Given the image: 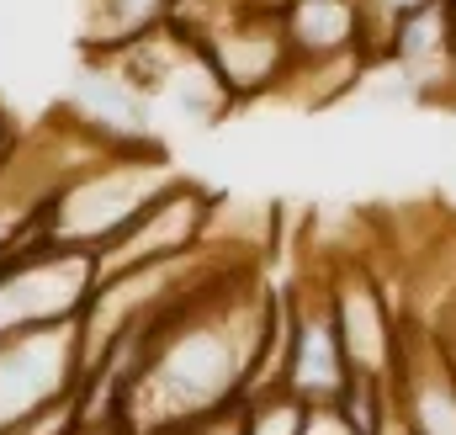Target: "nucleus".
Listing matches in <instances>:
<instances>
[{
  "instance_id": "39448f33",
  "label": "nucleus",
  "mask_w": 456,
  "mask_h": 435,
  "mask_svg": "<svg viewBox=\"0 0 456 435\" xmlns=\"http://www.w3.org/2000/svg\"><path fill=\"white\" fill-rule=\"evenodd\" d=\"M281 366H276V388L297 393L303 404H335L350 382V361H345L340 329H335V303H330V282L319 287H297L281 292Z\"/></svg>"
},
{
  "instance_id": "9b49d317",
  "label": "nucleus",
  "mask_w": 456,
  "mask_h": 435,
  "mask_svg": "<svg viewBox=\"0 0 456 435\" xmlns=\"http://www.w3.org/2000/svg\"><path fill=\"white\" fill-rule=\"evenodd\" d=\"M303 435H361L350 420L340 414V404H314L308 409V425H303Z\"/></svg>"
},
{
  "instance_id": "0eeeda50",
  "label": "nucleus",
  "mask_w": 456,
  "mask_h": 435,
  "mask_svg": "<svg viewBox=\"0 0 456 435\" xmlns=\"http://www.w3.org/2000/svg\"><path fill=\"white\" fill-rule=\"evenodd\" d=\"M281 27L292 43V75L324 64H371L366 53V0H281Z\"/></svg>"
},
{
  "instance_id": "1a4fd4ad",
  "label": "nucleus",
  "mask_w": 456,
  "mask_h": 435,
  "mask_svg": "<svg viewBox=\"0 0 456 435\" xmlns=\"http://www.w3.org/2000/svg\"><path fill=\"white\" fill-rule=\"evenodd\" d=\"M308 409L297 393L287 388H260L244 398V414H239V435H303L308 425Z\"/></svg>"
},
{
  "instance_id": "f8f14e48",
  "label": "nucleus",
  "mask_w": 456,
  "mask_h": 435,
  "mask_svg": "<svg viewBox=\"0 0 456 435\" xmlns=\"http://www.w3.org/2000/svg\"><path fill=\"white\" fill-rule=\"evenodd\" d=\"M11 138H16V122H11V111L0 107V154L11 149Z\"/></svg>"
},
{
  "instance_id": "423d86ee",
  "label": "nucleus",
  "mask_w": 456,
  "mask_h": 435,
  "mask_svg": "<svg viewBox=\"0 0 456 435\" xmlns=\"http://www.w3.org/2000/svg\"><path fill=\"white\" fill-rule=\"evenodd\" d=\"M330 303H335V329H340L350 377H393L403 350V324L393 319L387 292L361 266H345L330 276Z\"/></svg>"
},
{
  "instance_id": "9d476101",
  "label": "nucleus",
  "mask_w": 456,
  "mask_h": 435,
  "mask_svg": "<svg viewBox=\"0 0 456 435\" xmlns=\"http://www.w3.org/2000/svg\"><path fill=\"white\" fill-rule=\"evenodd\" d=\"M409 5H425V0H366V53H371V64L382 59V43L393 32V16L409 11Z\"/></svg>"
},
{
  "instance_id": "6e6552de",
  "label": "nucleus",
  "mask_w": 456,
  "mask_h": 435,
  "mask_svg": "<svg viewBox=\"0 0 456 435\" xmlns=\"http://www.w3.org/2000/svg\"><path fill=\"white\" fill-rule=\"evenodd\" d=\"M181 0H80V53H117L165 27Z\"/></svg>"
},
{
  "instance_id": "20e7f679",
  "label": "nucleus",
  "mask_w": 456,
  "mask_h": 435,
  "mask_svg": "<svg viewBox=\"0 0 456 435\" xmlns=\"http://www.w3.org/2000/svg\"><path fill=\"white\" fill-rule=\"evenodd\" d=\"M224 213L213 192H202L197 181H170L143 213L133 218L117 239L96 250V276H117V271H138L154 260H181L197 255L202 244H213V218Z\"/></svg>"
},
{
  "instance_id": "f03ea898",
  "label": "nucleus",
  "mask_w": 456,
  "mask_h": 435,
  "mask_svg": "<svg viewBox=\"0 0 456 435\" xmlns=\"http://www.w3.org/2000/svg\"><path fill=\"white\" fill-rule=\"evenodd\" d=\"M96 292V255L37 239L0 266V340L43 324H75Z\"/></svg>"
},
{
  "instance_id": "f257e3e1",
  "label": "nucleus",
  "mask_w": 456,
  "mask_h": 435,
  "mask_svg": "<svg viewBox=\"0 0 456 435\" xmlns=\"http://www.w3.org/2000/svg\"><path fill=\"white\" fill-rule=\"evenodd\" d=\"M170 181H181V170L170 165V154L143 138V144H112L102 149L86 170H75L59 197L48 202V228L43 239L53 244H75V250H102L117 239L133 218L143 213Z\"/></svg>"
},
{
  "instance_id": "7ed1b4c3",
  "label": "nucleus",
  "mask_w": 456,
  "mask_h": 435,
  "mask_svg": "<svg viewBox=\"0 0 456 435\" xmlns=\"http://www.w3.org/2000/svg\"><path fill=\"white\" fill-rule=\"evenodd\" d=\"M80 382L86 361L75 324H43L0 340V435L27 425L37 409L80 393Z\"/></svg>"
}]
</instances>
